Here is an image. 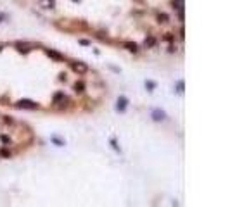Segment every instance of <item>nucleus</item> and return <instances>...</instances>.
I'll return each mask as SVG.
<instances>
[{
    "instance_id": "obj_3",
    "label": "nucleus",
    "mask_w": 230,
    "mask_h": 207,
    "mask_svg": "<svg viewBox=\"0 0 230 207\" xmlns=\"http://www.w3.org/2000/svg\"><path fill=\"white\" fill-rule=\"evenodd\" d=\"M38 5L43 7V9H54L56 2H54V0H38Z\"/></svg>"
},
{
    "instance_id": "obj_10",
    "label": "nucleus",
    "mask_w": 230,
    "mask_h": 207,
    "mask_svg": "<svg viewBox=\"0 0 230 207\" xmlns=\"http://www.w3.org/2000/svg\"><path fill=\"white\" fill-rule=\"evenodd\" d=\"M83 88H85L83 83H76V85H74V90H76V92H83Z\"/></svg>"
},
{
    "instance_id": "obj_14",
    "label": "nucleus",
    "mask_w": 230,
    "mask_h": 207,
    "mask_svg": "<svg viewBox=\"0 0 230 207\" xmlns=\"http://www.w3.org/2000/svg\"><path fill=\"white\" fill-rule=\"evenodd\" d=\"M0 50H2V48H0Z\"/></svg>"
},
{
    "instance_id": "obj_15",
    "label": "nucleus",
    "mask_w": 230,
    "mask_h": 207,
    "mask_svg": "<svg viewBox=\"0 0 230 207\" xmlns=\"http://www.w3.org/2000/svg\"><path fill=\"white\" fill-rule=\"evenodd\" d=\"M0 19H2V17H0Z\"/></svg>"
},
{
    "instance_id": "obj_6",
    "label": "nucleus",
    "mask_w": 230,
    "mask_h": 207,
    "mask_svg": "<svg viewBox=\"0 0 230 207\" xmlns=\"http://www.w3.org/2000/svg\"><path fill=\"white\" fill-rule=\"evenodd\" d=\"M47 55L52 57V59H56V60H62V55H61V54H57L56 50H47Z\"/></svg>"
},
{
    "instance_id": "obj_2",
    "label": "nucleus",
    "mask_w": 230,
    "mask_h": 207,
    "mask_svg": "<svg viewBox=\"0 0 230 207\" xmlns=\"http://www.w3.org/2000/svg\"><path fill=\"white\" fill-rule=\"evenodd\" d=\"M71 67H73V71L76 74H85L87 71H88V67H87L85 62H73V64H71Z\"/></svg>"
},
{
    "instance_id": "obj_13",
    "label": "nucleus",
    "mask_w": 230,
    "mask_h": 207,
    "mask_svg": "<svg viewBox=\"0 0 230 207\" xmlns=\"http://www.w3.org/2000/svg\"><path fill=\"white\" fill-rule=\"evenodd\" d=\"M76 2H78V0H76Z\"/></svg>"
},
{
    "instance_id": "obj_4",
    "label": "nucleus",
    "mask_w": 230,
    "mask_h": 207,
    "mask_svg": "<svg viewBox=\"0 0 230 207\" xmlns=\"http://www.w3.org/2000/svg\"><path fill=\"white\" fill-rule=\"evenodd\" d=\"M152 119L154 121H164L166 119V114L163 111H152Z\"/></svg>"
},
{
    "instance_id": "obj_12",
    "label": "nucleus",
    "mask_w": 230,
    "mask_h": 207,
    "mask_svg": "<svg viewBox=\"0 0 230 207\" xmlns=\"http://www.w3.org/2000/svg\"><path fill=\"white\" fill-rule=\"evenodd\" d=\"M178 92L180 93L183 92V81H178Z\"/></svg>"
},
{
    "instance_id": "obj_11",
    "label": "nucleus",
    "mask_w": 230,
    "mask_h": 207,
    "mask_svg": "<svg viewBox=\"0 0 230 207\" xmlns=\"http://www.w3.org/2000/svg\"><path fill=\"white\" fill-rule=\"evenodd\" d=\"M126 47H128V50L137 52V45H135V43H126Z\"/></svg>"
},
{
    "instance_id": "obj_1",
    "label": "nucleus",
    "mask_w": 230,
    "mask_h": 207,
    "mask_svg": "<svg viewBox=\"0 0 230 207\" xmlns=\"http://www.w3.org/2000/svg\"><path fill=\"white\" fill-rule=\"evenodd\" d=\"M16 105H18V107H21V109H37V107H38L37 102H33V100H26V99L19 100Z\"/></svg>"
},
{
    "instance_id": "obj_9",
    "label": "nucleus",
    "mask_w": 230,
    "mask_h": 207,
    "mask_svg": "<svg viewBox=\"0 0 230 207\" xmlns=\"http://www.w3.org/2000/svg\"><path fill=\"white\" fill-rule=\"evenodd\" d=\"M158 19H159V22H168V16L166 14H158Z\"/></svg>"
},
{
    "instance_id": "obj_5",
    "label": "nucleus",
    "mask_w": 230,
    "mask_h": 207,
    "mask_svg": "<svg viewBox=\"0 0 230 207\" xmlns=\"http://www.w3.org/2000/svg\"><path fill=\"white\" fill-rule=\"evenodd\" d=\"M126 104H128V100H126L125 97H119V99H118V105H116V109H118V111H125V109H126Z\"/></svg>"
},
{
    "instance_id": "obj_8",
    "label": "nucleus",
    "mask_w": 230,
    "mask_h": 207,
    "mask_svg": "<svg viewBox=\"0 0 230 207\" xmlns=\"http://www.w3.org/2000/svg\"><path fill=\"white\" fill-rule=\"evenodd\" d=\"M18 50H21V52H30L31 48L28 47L26 43H18Z\"/></svg>"
},
{
    "instance_id": "obj_7",
    "label": "nucleus",
    "mask_w": 230,
    "mask_h": 207,
    "mask_svg": "<svg viewBox=\"0 0 230 207\" xmlns=\"http://www.w3.org/2000/svg\"><path fill=\"white\" fill-rule=\"evenodd\" d=\"M173 7H177L178 11H183V0H173Z\"/></svg>"
}]
</instances>
